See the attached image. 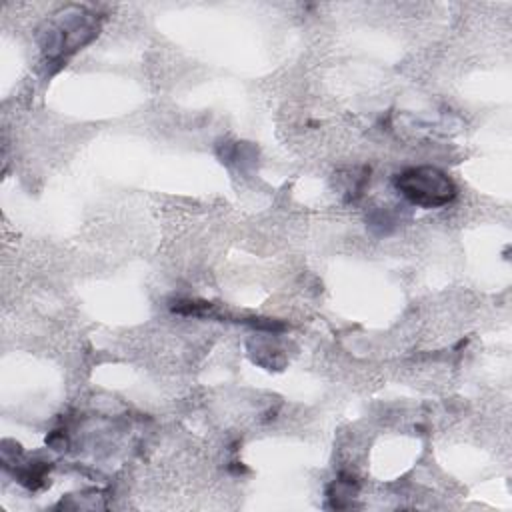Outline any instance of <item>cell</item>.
<instances>
[{
	"label": "cell",
	"instance_id": "cell-1",
	"mask_svg": "<svg viewBox=\"0 0 512 512\" xmlns=\"http://www.w3.org/2000/svg\"><path fill=\"white\" fill-rule=\"evenodd\" d=\"M56 16L58 18L48 24L42 42V50L50 62L66 60L98 34L94 14L84 8H68Z\"/></svg>",
	"mask_w": 512,
	"mask_h": 512
},
{
	"label": "cell",
	"instance_id": "cell-2",
	"mask_svg": "<svg viewBox=\"0 0 512 512\" xmlns=\"http://www.w3.org/2000/svg\"><path fill=\"white\" fill-rule=\"evenodd\" d=\"M394 186L418 208H442L458 194L454 180L436 166L406 168L394 176Z\"/></svg>",
	"mask_w": 512,
	"mask_h": 512
},
{
	"label": "cell",
	"instance_id": "cell-3",
	"mask_svg": "<svg viewBox=\"0 0 512 512\" xmlns=\"http://www.w3.org/2000/svg\"><path fill=\"white\" fill-rule=\"evenodd\" d=\"M356 492H358V486H356L354 478L342 474V476H340L338 480H334V484L330 486L328 498H330V502H332L334 508H346V506L352 504Z\"/></svg>",
	"mask_w": 512,
	"mask_h": 512
}]
</instances>
